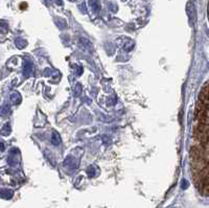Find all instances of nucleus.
Segmentation results:
<instances>
[{"label": "nucleus", "instance_id": "6e6552de", "mask_svg": "<svg viewBox=\"0 0 209 208\" xmlns=\"http://www.w3.org/2000/svg\"><path fill=\"white\" fill-rule=\"evenodd\" d=\"M3 148H4V146H3V143L1 142L0 143V150H3Z\"/></svg>", "mask_w": 209, "mask_h": 208}, {"label": "nucleus", "instance_id": "20e7f679", "mask_svg": "<svg viewBox=\"0 0 209 208\" xmlns=\"http://www.w3.org/2000/svg\"><path fill=\"white\" fill-rule=\"evenodd\" d=\"M90 5H91L92 10L94 12H97L99 8V4H98V0H90Z\"/></svg>", "mask_w": 209, "mask_h": 208}, {"label": "nucleus", "instance_id": "423d86ee", "mask_svg": "<svg viewBox=\"0 0 209 208\" xmlns=\"http://www.w3.org/2000/svg\"><path fill=\"white\" fill-rule=\"evenodd\" d=\"M10 108H8V106H5V107H3V108H0V115H5V114H8V112H10Z\"/></svg>", "mask_w": 209, "mask_h": 208}, {"label": "nucleus", "instance_id": "1a4fd4ad", "mask_svg": "<svg viewBox=\"0 0 209 208\" xmlns=\"http://www.w3.org/2000/svg\"><path fill=\"white\" fill-rule=\"evenodd\" d=\"M122 1H125V0H122Z\"/></svg>", "mask_w": 209, "mask_h": 208}, {"label": "nucleus", "instance_id": "39448f33", "mask_svg": "<svg viewBox=\"0 0 209 208\" xmlns=\"http://www.w3.org/2000/svg\"><path fill=\"white\" fill-rule=\"evenodd\" d=\"M10 127H8V123H6V125H4V128H3V130L1 131V134H3L4 136H8V134H10Z\"/></svg>", "mask_w": 209, "mask_h": 208}, {"label": "nucleus", "instance_id": "f03ea898", "mask_svg": "<svg viewBox=\"0 0 209 208\" xmlns=\"http://www.w3.org/2000/svg\"><path fill=\"white\" fill-rule=\"evenodd\" d=\"M51 143L53 144V146H59L61 143V137H60V135H59V133L57 132H53L52 133V135H51Z\"/></svg>", "mask_w": 209, "mask_h": 208}, {"label": "nucleus", "instance_id": "7ed1b4c3", "mask_svg": "<svg viewBox=\"0 0 209 208\" xmlns=\"http://www.w3.org/2000/svg\"><path fill=\"white\" fill-rule=\"evenodd\" d=\"M10 101L14 103V104H19L21 102V96L20 94L17 93V92H14L12 95H10Z\"/></svg>", "mask_w": 209, "mask_h": 208}, {"label": "nucleus", "instance_id": "f257e3e1", "mask_svg": "<svg viewBox=\"0 0 209 208\" xmlns=\"http://www.w3.org/2000/svg\"><path fill=\"white\" fill-rule=\"evenodd\" d=\"M186 13H187L188 18H189V23L190 25H194L196 23V6L193 1H188L186 4Z\"/></svg>", "mask_w": 209, "mask_h": 208}, {"label": "nucleus", "instance_id": "0eeeda50", "mask_svg": "<svg viewBox=\"0 0 209 208\" xmlns=\"http://www.w3.org/2000/svg\"><path fill=\"white\" fill-rule=\"evenodd\" d=\"M31 64H29V65H27V64H25V66H24V72H25L26 70H27V72L25 73L26 76H28L29 73H30V71H31Z\"/></svg>", "mask_w": 209, "mask_h": 208}]
</instances>
